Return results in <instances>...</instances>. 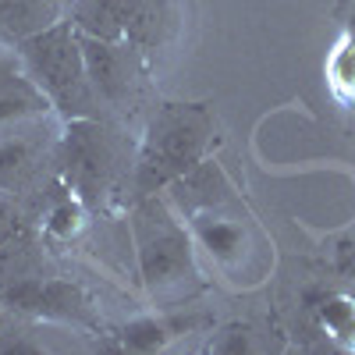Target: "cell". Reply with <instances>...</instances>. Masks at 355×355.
Segmentation results:
<instances>
[{"label":"cell","mask_w":355,"mask_h":355,"mask_svg":"<svg viewBox=\"0 0 355 355\" xmlns=\"http://www.w3.org/2000/svg\"><path fill=\"white\" fill-rule=\"evenodd\" d=\"M82 57H85V71L93 82L96 100H107L110 107L125 103L132 96V82H135V61L125 46H117L110 40L96 36H82Z\"/></svg>","instance_id":"cell-6"},{"label":"cell","mask_w":355,"mask_h":355,"mask_svg":"<svg viewBox=\"0 0 355 355\" xmlns=\"http://www.w3.org/2000/svg\"><path fill=\"white\" fill-rule=\"evenodd\" d=\"M28 135L0 139V189H21L40 171V142Z\"/></svg>","instance_id":"cell-8"},{"label":"cell","mask_w":355,"mask_h":355,"mask_svg":"<svg viewBox=\"0 0 355 355\" xmlns=\"http://www.w3.org/2000/svg\"><path fill=\"white\" fill-rule=\"evenodd\" d=\"M78 224H82V206L71 202V199H61L46 217V231L53 234V239H68V234L78 231Z\"/></svg>","instance_id":"cell-12"},{"label":"cell","mask_w":355,"mask_h":355,"mask_svg":"<svg viewBox=\"0 0 355 355\" xmlns=\"http://www.w3.org/2000/svg\"><path fill=\"white\" fill-rule=\"evenodd\" d=\"M125 15H128V0H78L75 28L82 36L117 43L125 40Z\"/></svg>","instance_id":"cell-7"},{"label":"cell","mask_w":355,"mask_h":355,"mask_svg":"<svg viewBox=\"0 0 355 355\" xmlns=\"http://www.w3.org/2000/svg\"><path fill=\"white\" fill-rule=\"evenodd\" d=\"M53 0H0V28H8L11 36L28 40L53 25Z\"/></svg>","instance_id":"cell-9"},{"label":"cell","mask_w":355,"mask_h":355,"mask_svg":"<svg viewBox=\"0 0 355 355\" xmlns=\"http://www.w3.org/2000/svg\"><path fill=\"white\" fill-rule=\"evenodd\" d=\"M331 71H334V82H338V85L355 89V46H345V50L334 57Z\"/></svg>","instance_id":"cell-13"},{"label":"cell","mask_w":355,"mask_h":355,"mask_svg":"<svg viewBox=\"0 0 355 355\" xmlns=\"http://www.w3.org/2000/svg\"><path fill=\"white\" fill-rule=\"evenodd\" d=\"M4 302L18 313H33V316H46V320H75V323H89L85 302L78 288L64 284V281H43V277H15L11 288L4 291Z\"/></svg>","instance_id":"cell-5"},{"label":"cell","mask_w":355,"mask_h":355,"mask_svg":"<svg viewBox=\"0 0 355 355\" xmlns=\"http://www.w3.org/2000/svg\"><path fill=\"white\" fill-rule=\"evenodd\" d=\"M132 231H135V249H139V266L142 277L153 295L167 291H185L192 284L196 266H192V245L185 227L167 210L160 199H150L132 214Z\"/></svg>","instance_id":"cell-3"},{"label":"cell","mask_w":355,"mask_h":355,"mask_svg":"<svg viewBox=\"0 0 355 355\" xmlns=\"http://www.w3.org/2000/svg\"><path fill=\"white\" fill-rule=\"evenodd\" d=\"M117 174V146L93 117H75L64 139V178L75 192L96 199Z\"/></svg>","instance_id":"cell-4"},{"label":"cell","mask_w":355,"mask_h":355,"mask_svg":"<svg viewBox=\"0 0 355 355\" xmlns=\"http://www.w3.org/2000/svg\"><path fill=\"white\" fill-rule=\"evenodd\" d=\"M320 323L334 341H341L345 348H355V299L352 295H327L320 306Z\"/></svg>","instance_id":"cell-10"},{"label":"cell","mask_w":355,"mask_h":355,"mask_svg":"<svg viewBox=\"0 0 355 355\" xmlns=\"http://www.w3.org/2000/svg\"><path fill=\"white\" fill-rule=\"evenodd\" d=\"M214 117L202 103H164L142 142V157L135 171L139 196H153L157 189L189 174L210 146Z\"/></svg>","instance_id":"cell-1"},{"label":"cell","mask_w":355,"mask_h":355,"mask_svg":"<svg viewBox=\"0 0 355 355\" xmlns=\"http://www.w3.org/2000/svg\"><path fill=\"white\" fill-rule=\"evenodd\" d=\"M21 53L33 68V78L40 82L43 96L53 100L68 117L96 114V93L85 71L82 43L75 40L71 25H50L43 33L21 40Z\"/></svg>","instance_id":"cell-2"},{"label":"cell","mask_w":355,"mask_h":355,"mask_svg":"<svg viewBox=\"0 0 355 355\" xmlns=\"http://www.w3.org/2000/svg\"><path fill=\"white\" fill-rule=\"evenodd\" d=\"M167 338H171V331L164 327V323H157V320H139V323H132V327H125V334H121L125 348H135V352L160 348Z\"/></svg>","instance_id":"cell-11"}]
</instances>
